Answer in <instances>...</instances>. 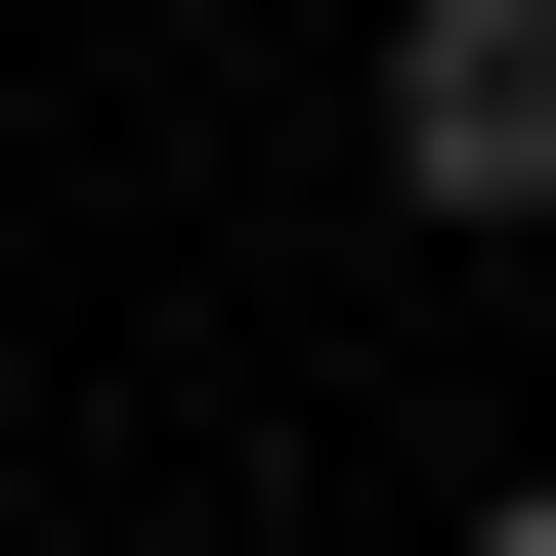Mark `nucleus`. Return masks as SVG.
<instances>
[{
  "label": "nucleus",
  "instance_id": "nucleus-1",
  "mask_svg": "<svg viewBox=\"0 0 556 556\" xmlns=\"http://www.w3.org/2000/svg\"><path fill=\"white\" fill-rule=\"evenodd\" d=\"M386 214H556V0H386Z\"/></svg>",
  "mask_w": 556,
  "mask_h": 556
},
{
  "label": "nucleus",
  "instance_id": "nucleus-2",
  "mask_svg": "<svg viewBox=\"0 0 556 556\" xmlns=\"http://www.w3.org/2000/svg\"><path fill=\"white\" fill-rule=\"evenodd\" d=\"M471 556H556V514H471Z\"/></svg>",
  "mask_w": 556,
  "mask_h": 556
}]
</instances>
